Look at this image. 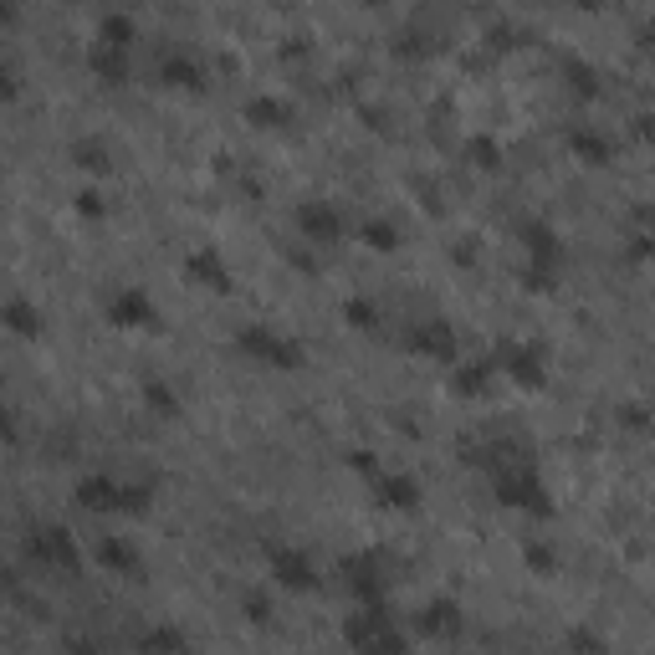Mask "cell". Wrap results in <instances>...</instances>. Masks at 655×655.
I'll use <instances>...</instances> for the list:
<instances>
[{
	"label": "cell",
	"instance_id": "6da1fadb",
	"mask_svg": "<svg viewBox=\"0 0 655 655\" xmlns=\"http://www.w3.org/2000/svg\"><path fill=\"white\" fill-rule=\"evenodd\" d=\"M348 645H354L359 655H405V635L389 625V615L379 604H369V609H359L354 620H348Z\"/></svg>",
	"mask_w": 655,
	"mask_h": 655
},
{
	"label": "cell",
	"instance_id": "7c38bea8",
	"mask_svg": "<svg viewBox=\"0 0 655 655\" xmlns=\"http://www.w3.org/2000/svg\"><path fill=\"white\" fill-rule=\"evenodd\" d=\"M144 650H149V655H180V630H154V635L144 640Z\"/></svg>",
	"mask_w": 655,
	"mask_h": 655
},
{
	"label": "cell",
	"instance_id": "5b68a950",
	"mask_svg": "<svg viewBox=\"0 0 655 655\" xmlns=\"http://www.w3.org/2000/svg\"><path fill=\"white\" fill-rule=\"evenodd\" d=\"M272 574L287 584V589H297V594H308V589H318V574H313V563L302 558L297 548H272Z\"/></svg>",
	"mask_w": 655,
	"mask_h": 655
},
{
	"label": "cell",
	"instance_id": "ba28073f",
	"mask_svg": "<svg viewBox=\"0 0 655 655\" xmlns=\"http://www.w3.org/2000/svg\"><path fill=\"white\" fill-rule=\"evenodd\" d=\"M98 558L108 563V569H123V574H139V553H134V543H118V538H108V543L98 548Z\"/></svg>",
	"mask_w": 655,
	"mask_h": 655
},
{
	"label": "cell",
	"instance_id": "30bf717a",
	"mask_svg": "<svg viewBox=\"0 0 655 655\" xmlns=\"http://www.w3.org/2000/svg\"><path fill=\"white\" fill-rule=\"evenodd\" d=\"M456 625H461V620H456V604H430L425 620H420L425 635H446V630H456Z\"/></svg>",
	"mask_w": 655,
	"mask_h": 655
},
{
	"label": "cell",
	"instance_id": "8fae6325",
	"mask_svg": "<svg viewBox=\"0 0 655 655\" xmlns=\"http://www.w3.org/2000/svg\"><path fill=\"white\" fill-rule=\"evenodd\" d=\"M302 226H308V236L328 241V236L338 231V215H333V210H323V205H308V210H302Z\"/></svg>",
	"mask_w": 655,
	"mask_h": 655
},
{
	"label": "cell",
	"instance_id": "9c48e42d",
	"mask_svg": "<svg viewBox=\"0 0 655 655\" xmlns=\"http://www.w3.org/2000/svg\"><path fill=\"white\" fill-rule=\"evenodd\" d=\"M6 323H11L21 338H36V333H41V313H31V302H21V297L6 308Z\"/></svg>",
	"mask_w": 655,
	"mask_h": 655
},
{
	"label": "cell",
	"instance_id": "7a4b0ae2",
	"mask_svg": "<svg viewBox=\"0 0 655 655\" xmlns=\"http://www.w3.org/2000/svg\"><path fill=\"white\" fill-rule=\"evenodd\" d=\"M77 507H87V512H149V487H123L113 476H87V482H77Z\"/></svg>",
	"mask_w": 655,
	"mask_h": 655
},
{
	"label": "cell",
	"instance_id": "4fadbf2b",
	"mask_svg": "<svg viewBox=\"0 0 655 655\" xmlns=\"http://www.w3.org/2000/svg\"><path fill=\"white\" fill-rule=\"evenodd\" d=\"M144 395H149V405H154V415H174V395H169V389H159V384H149V389H144Z\"/></svg>",
	"mask_w": 655,
	"mask_h": 655
},
{
	"label": "cell",
	"instance_id": "9a60e30c",
	"mask_svg": "<svg viewBox=\"0 0 655 655\" xmlns=\"http://www.w3.org/2000/svg\"><path fill=\"white\" fill-rule=\"evenodd\" d=\"M77 210H87V215H98L103 205H98V195H77Z\"/></svg>",
	"mask_w": 655,
	"mask_h": 655
},
{
	"label": "cell",
	"instance_id": "52a82bcc",
	"mask_svg": "<svg viewBox=\"0 0 655 655\" xmlns=\"http://www.w3.org/2000/svg\"><path fill=\"white\" fill-rule=\"evenodd\" d=\"M108 318H113L118 328H154V308H149V297H144V292H123V297H113Z\"/></svg>",
	"mask_w": 655,
	"mask_h": 655
},
{
	"label": "cell",
	"instance_id": "277c9868",
	"mask_svg": "<svg viewBox=\"0 0 655 655\" xmlns=\"http://www.w3.org/2000/svg\"><path fill=\"white\" fill-rule=\"evenodd\" d=\"M26 553L47 569V563H62V569H72L77 563V548H72V538L62 533V528H36L31 538H26Z\"/></svg>",
	"mask_w": 655,
	"mask_h": 655
},
{
	"label": "cell",
	"instance_id": "8992f818",
	"mask_svg": "<svg viewBox=\"0 0 655 655\" xmlns=\"http://www.w3.org/2000/svg\"><path fill=\"white\" fill-rule=\"evenodd\" d=\"M185 277H190V282H210V292H231V272L221 267V256H215L210 246L185 261Z\"/></svg>",
	"mask_w": 655,
	"mask_h": 655
},
{
	"label": "cell",
	"instance_id": "5bb4252c",
	"mask_svg": "<svg viewBox=\"0 0 655 655\" xmlns=\"http://www.w3.org/2000/svg\"><path fill=\"white\" fill-rule=\"evenodd\" d=\"M348 318H354L359 328H369V323H374V308H364V302H348Z\"/></svg>",
	"mask_w": 655,
	"mask_h": 655
},
{
	"label": "cell",
	"instance_id": "3957f363",
	"mask_svg": "<svg viewBox=\"0 0 655 655\" xmlns=\"http://www.w3.org/2000/svg\"><path fill=\"white\" fill-rule=\"evenodd\" d=\"M241 348H246V354H256V359H267L272 369H297L302 364V348L292 338H277L272 328H246Z\"/></svg>",
	"mask_w": 655,
	"mask_h": 655
}]
</instances>
